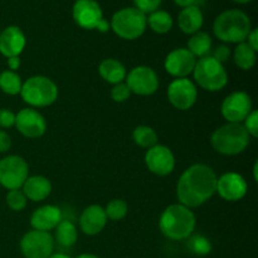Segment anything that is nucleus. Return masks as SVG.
<instances>
[{"mask_svg":"<svg viewBox=\"0 0 258 258\" xmlns=\"http://www.w3.org/2000/svg\"><path fill=\"white\" fill-rule=\"evenodd\" d=\"M125 83L131 93L138 96H151L159 90L160 80L158 73L149 66H138L126 75Z\"/></svg>","mask_w":258,"mask_h":258,"instance_id":"10","label":"nucleus"},{"mask_svg":"<svg viewBox=\"0 0 258 258\" xmlns=\"http://www.w3.org/2000/svg\"><path fill=\"white\" fill-rule=\"evenodd\" d=\"M211 57H213L214 59L218 60L219 63L224 64L226 62H228L232 57V49L229 48L228 44H221L217 45L214 49H212L211 52Z\"/></svg>","mask_w":258,"mask_h":258,"instance_id":"36","label":"nucleus"},{"mask_svg":"<svg viewBox=\"0 0 258 258\" xmlns=\"http://www.w3.org/2000/svg\"><path fill=\"white\" fill-rule=\"evenodd\" d=\"M161 3H163V0H134V5H135L136 9H139L145 15L159 10Z\"/></svg>","mask_w":258,"mask_h":258,"instance_id":"34","label":"nucleus"},{"mask_svg":"<svg viewBox=\"0 0 258 258\" xmlns=\"http://www.w3.org/2000/svg\"><path fill=\"white\" fill-rule=\"evenodd\" d=\"M110 29H111L110 22H108L107 19H105V18H103V19L100 22V24L97 25V29H96V30H98V32H101V33H106V32H108Z\"/></svg>","mask_w":258,"mask_h":258,"instance_id":"41","label":"nucleus"},{"mask_svg":"<svg viewBox=\"0 0 258 258\" xmlns=\"http://www.w3.org/2000/svg\"><path fill=\"white\" fill-rule=\"evenodd\" d=\"M72 17L82 29L95 30L103 19L101 5L96 0H76L72 8Z\"/></svg>","mask_w":258,"mask_h":258,"instance_id":"16","label":"nucleus"},{"mask_svg":"<svg viewBox=\"0 0 258 258\" xmlns=\"http://www.w3.org/2000/svg\"><path fill=\"white\" fill-rule=\"evenodd\" d=\"M166 95L174 108L188 111L198 100V87L189 78H175L169 83Z\"/></svg>","mask_w":258,"mask_h":258,"instance_id":"11","label":"nucleus"},{"mask_svg":"<svg viewBox=\"0 0 258 258\" xmlns=\"http://www.w3.org/2000/svg\"><path fill=\"white\" fill-rule=\"evenodd\" d=\"M188 247L194 254L198 256H207L212 252V243L207 237L202 234H196L188 238Z\"/></svg>","mask_w":258,"mask_h":258,"instance_id":"31","label":"nucleus"},{"mask_svg":"<svg viewBox=\"0 0 258 258\" xmlns=\"http://www.w3.org/2000/svg\"><path fill=\"white\" fill-rule=\"evenodd\" d=\"M197 226L194 212L180 203L166 207L159 218L160 232L171 241H185L193 236Z\"/></svg>","mask_w":258,"mask_h":258,"instance_id":"2","label":"nucleus"},{"mask_svg":"<svg viewBox=\"0 0 258 258\" xmlns=\"http://www.w3.org/2000/svg\"><path fill=\"white\" fill-rule=\"evenodd\" d=\"M54 242H57L63 248H70L75 246L78 239L77 227L68 219H62L54 228Z\"/></svg>","mask_w":258,"mask_h":258,"instance_id":"25","label":"nucleus"},{"mask_svg":"<svg viewBox=\"0 0 258 258\" xmlns=\"http://www.w3.org/2000/svg\"><path fill=\"white\" fill-rule=\"evenodd\" d=\"M251 136L242 123L227 122L216 128L211 136V145L221 155H239L248 148Z\"/></svg>","mask_w":258,"mask_h":258,"instance_id":"4","label":"nucleus"},{"mask_svg":"<svg viewBox=\"0 0 258 258\" xmlns=\"http://www.w3.org/2000/svg\"><path fill=\"white\" fill-rule=\"evenodd\" d=\"M49 258H72L66 253H53Z\"/></svg>","mask_w":258,"mask_h":258,"instance_id":"45","label":"nucleus"},{"mask_svg":"<svg viewBox=\"0 0 258 258\" xmlns=\"http://www.w3.org/2000/svg\"><path fill=\"white\" fill-rule=\"evenodd\" d=\"M98 73L101 78L110 85H117V83L125 82L127 70L125 66L116 58H107L103 59L98 66Z\"/></svg>","mask_w":258,"mask_h":258,"instance_id":"23","label":"nucleus"},{"mask_svg":"<svg viewBox=\"0 0 258 258\" xmlns=\"http://www.w3.org/2000/svg\"><path fill=\"white\" fill-rule=\"evenodd\" d=\"M145 164L150 173L158 176H166L170 175L175 169V156L170 148L156 144L146 150Z\"/></svg>","mask_w":258,"mask_h":258,"instance_id":"15","label":"nucleus"},{"mask_svg":"<svg viewBox=\"0 0 258 258\" xmlns=\"http://www.w3.org/2000/svg\"><path fill=\"white\" fill-rule=\"evenodd\" d=\"M234 64L242 71H249L256 66L257 52L252 49L247 42L238 43L233 50H232Z\"/></svg>","mask_w":258,"mask_h":258,"instance_id":"26","label":"nucleus"},{"mask_svg":"<svg viewBox=\"0 0 258 258\" xmlns=\"http://www.w3.org/2000/svg\"><path fill=\"white\" fill-rule=\"evenodd\" d=\"M149 28L158 34H166L174 25V19L165 10H155L146 17Z\"/></svg>","mask_w":258,"mask_h":258,"instance_id":"27","label":"nucleus"},{"mask_svg":"<svg viewBox=\"0 0 258 258\" xmlns=\"http://www.w3.org/2000/svg\"><path fill=\"white\" fill-rule=\"evenodd\" d=\"M252 23L248 15L239 9H228L222 12L213 23V33L224 44L246 42Z\"/></svg>","mask_w":258,"mask_h":258,"instance_id":"3","label":"nucleus"},{"mask_svg":"<svg viewBox=\"0 0 258 258\" xmlns=\"http://www.w3.org/2000/svg\"><path fill=\"white\" fill-rule=\"evenodd\" d=\"M197 60L186 48H175L168 53L164 67L174 78H188L193 73Z\"/></svg>","mask_w":258,"mask_h":258,"instance_id":"17","label":"nucleus"},{"mask_svg":"<svg viewBox=\"0 0 258 258\" xmlns=\"http://www.w3.org/2000/svg\"><path fill=\"white\" fill-rule=\"evenodd\" d=\"M253 110L252 98L244 91H236L227 96L221 105V113L227 122L242 123Z\"/></svg>","mask_w":258,"mask_h":258,"instance_id":"12","label":"nucleus"},{"mask_svg":"<svg viewBox=\"0 0 258 258\" xmlns=\"http://www.w3.org/2000/svg\"><path fill=\"white\" fill-rule=\"evenodd\" d=\"M62 219L63 214L59 207L45 204L33 212L30 216V226L37 231L49 232L53 231Z\"/></svg>","mask_w":258,"mask_h":258,"instance_id":"20","label":"nucleus"},{"mask_svg":"<svg viewBox=\"0 0 258 258\" xmlns=\"http://www.w3.org/2000/svg\"><path fill=\"white\" fill-rule=\"evenodd\" d=\"M193 82L208 92H218L228 85V72L224 64L211 55L199 58L193 71Z\"/></svg>","mask_w":258,"mask_h":258,"instance_id":"6","label":"nucleus"},{"mask_svg":"<svg viewBox=\"0 0 258 258\" xmlns=\"http://www.w3.org/2000/svg\"><path fill=\"white\" fill-rule=\"evenodd\" d=\"M144 13L135 7L122 8L112 15L110 27L118 38L125 40H135L145 33L148 22Z\"/></svg>","mask_w":258,"mask_h":258,"instance_id":"7","label":"nucleus"},{"mask_svg":"<svg viewBox=\"0 0 258 258\" xmlns=\"http://www.w3.org/2000/svg\"><path fill=\"white\" fill-rule=\"evenodd\" d=\"M253 179L254 181H258V163L256 161L253 165Z\"/></svg>","mask_w":258,"mask_h":258,"instance_id":"44","label":"nucleus"},{"mask_svg":"<svg viewBox=\"0 0 258 258\" xmlns=\"http://www.w3.org/2000/svg\"><path fill=\"white\" fill-rule=\"evenodd\" d=\"M247 44L252 48L253 50H258V29L257 28H252V30L249 32L248 37L246 39Z\"/></svg>","mask_w":258,"mask_h":258,"instance_id":"39","label":"nucleus"},{"mask_svg":"<svg viewBox=\"0 0 258 258\" xmlns=\"http://www.w3.org/2000/svg\"><path fill=\"white\" fill-rule=\"evenodd\" d=\"M12 148V138L4 130H0V154H4Z\"/></svg>","mask_w":258,"mask_h":258,"instance_id":"38","label":"nucleus"},{"mask_svg":"<svg viewBox=\"0 0 258 258\" xmlns=\"http://www.w3.org/2000/svg\"><path fill=\"white\" fill-rule=\"evenodd\" d=\"M29 176V165L19 155H8L0 160V185L8 190L22 189Z\"/></svg>","mask_w":258,"mask_h":258,"instance_id":"8","label":"nucleus"},{"mask_svg":"<svg viewBox=\"0 0 258 258\" xmlns=\"http://www.w3.org/2000/svg\"><path fill=\"white\" fill-rule=\"evenodd\" d=\"M20 97L33 108L48 107L58 100L59 90L57 83L47 76L37 75L23 82Z\"/></svg>","mask_w":258,"mask_h":258,"instance_id":"5","label":"nucleus"},{"mask_svg":"<svg viewBox=\"0 0 258 258\" xmlns=\"http://www.w3.org/2000/svg\"><path fill=\"white\" fill-rule=\"evenodd\" d=\"M158 134L148 125L136 126L133 131V140L136 145L144 149H150L158 144Z\"/></svg>","mask_w":258,"mask_h":258,"instance_id":"28","label":"nucleus"},{"mask_svg":"<svg viewBox=\"0 0 258 258\" xmlns=\"http://www.w3.org/2000/svg\"><path fill=\"white\" fill-rule=\"evenodd\" d=\"M204 15L198 5L184 8L178 15V27L184 34H194L203 27Z\"/></svg>","mask_w":258,"mask_h":258,"instance_id":"22","label":"nucleus"},{"mask_svg":"<svg viewBox=\"0 0 258 258\" xmlns=\"http://www.w3.org/2000/svg\"><path fill=\"white\" fill-rule=\"evenodd\" d=\"M15 123V113L9 108H0V130L13 127Z\"/></svg>","mask_w":258,"mask_h":258,"instance_id":"37","label":"nucleus"},{"mask_svg":"<svg viewBox=\"0 0 258 258\" xmlns=\"http://www.w3.org/2000/svg\"><path fill=\"white\" fill-rule=\"evenodd\" d=\"M7 64L9 71L17 72V71L19 70L20 64H22V60H20V57H10L7 58Z\"/></svg>","mask_w":258,"mask_h":258,"instance_id":"40","label":"nucleus"},{"mask_svg":"<svg viewBox=\"0 0 258 258\" xmlns=\"http://www.w3.org/2000/svg\"><path fill=\"white\" fill-rule=\"evenodd\" d=\"M14 126L27 139H39L47 131V121L44 116L33 107L22 108L15 113Z\"/></svg>","mask_w":258,"mask_h":258,"instance_id":"13","label":"nucleus"},{"mask_svg":"<svg viewBox=\"0 0 258 258\" xmlns=\"http://www.w3.org/2000/svg\"><path fill=\"white\" fill-rule=\"evenodd\" d=\"M242 125L244 126V128L247 130V133L249 134V136L253 139H256L258 136V112L257 110H252L251 113L244 118V121L242 122Z\"/></svg>","mask_w":258,"mask_h":258,"instance_id":"35","label":"nucleus"},{"mask_svg":"<svg viewBox=\"0 0 258 258\" xmlns=\"http://www.w3.org/2000/svg\"><path fill=\"white\" fill-rule=\"evenodd\" d=\"M248 191V184L246 179L238 173L228 171L222 174L217 180L216 193L221 197L223 201L229 203H236L242 201Z\"/></svg>","mask_w":258,"mask_h":258,"instance_id":"14","label":"nucleus"},{"mask_svg":"<svg viewBox=\"0 0 258 258\" xmlns=\"http://www.w3.org/2000/svg\"><path fill=\"white\" fill-rule=\"evenodd\" d=\"M22 191L28 201L42 202L45 201L52 193V183L43 175L28 176L25 183L23 184Z\"/></svg>","mask_w":258,"mask_h":258,"instance_id":"21","label":"nucleus"},{"mask_svg":"<svg viewBox=\"0 0 258 258\" xmlns=\"http://www.w3.org/2000/svg\"><path fill=\"white\" fill-rule=\"evenodd\" d=\"M105 213L107 219L113 222L121 221V219L125 218L127 216L128 212V206L125 201L122 199H112L107 203V206L105 207Z\"/></svg>","mask_w":258,"mask_h":258,"instance_id":"30","label":"nucleus"},{"mask_svg":"<svg viewBox=\"0 0 258 258\" xmlns=\"http://www.w3.org/2000/svg\"><path fill=\"white\" fill-rule=\"evenodd\" d=\"M174 3H175L178 7H180L181 9L191 7V5H197V0H174Z\"/></svg>","mask_w":258,"mask_h":258,"instance_id":"42","label":"nucleus"},{"mask_svg":"<svg viewBox=\"0 0 258 258\" xmlns=\"http://www.w3.org/2000/svg\"><path fill=\"white\" fill-rule=\"evenodd\" d=\"M76 258H100V257H98L97 254H93V253H82Z\"/></svg>","mask_w":258,"mask_h":258,"instance_id":"43","label":"nucleus"},{"mask_svg":"<svg viewBox=\"0 0 258 258\" xmlns=\"http://www.w3.org/2000/svg\"><path fill=\"white\" fill-rule=\"evenodd\" d=\"M216 171L207 164H193L181 173L176 183V198L188 208H198L211 201L217 189Z\"/></svg>","mask_w":258,"mask_h":258,"instance_id":"1","label":"nucleus"},{"mask_svg":"<svg viewBox=\"0 0 258 258\" xmlns=\"http://www.w3.org/2000/svg\"><path fill=\"white\" fill-rule=\"evenodd\" d=\"M25 45L27 37L17 25H9L0 32V53L5 58L20 57Z\"/></svg>","mask_w":258,"mask_h":258,"instance_id":"18","label":"nucleus"},{"mask_svg":"<svg viewBox=\"0 0 258 258\" xmlns=\"http://www.w3.org/2000/svg\"><path fill=\"white\" fill-rule=\"evenodd\" d=\"M7 206L14 212H22L27 207V197L22 191V189L9 190L7 194Z\"/></svg>","mask_w":258,"mask_h":258,"instance_id":"32","label":"nucleus"},{"mask_svg":"<svg viewBox=\"0 0 258 258\" xmlns=\"http://www.w3.org/2000/svg\"><path fill=\"white\" fill-rule=\"evenodd\" d=\"M0 32H2V30H0Z\"/></svg>","mask_w":258,"mask_h":258,"instance_id":"47","label":"nucleus"},{"mask_svg":"<svg viewBox=\"0 0 258 258\" xmlns=\"http://www.w3.org/2000/svg\"><path fill=\"white\" fill-rule=\"evenodd\" d=\"M130 96H131V91L125 82L113 85L112 88H111V98L117 103L126 102V101L130 98Z\"/></svg>","mask_w":258,"mask_h":258,"instance_id":"33","label":"nucleus"},{"mask_svg":"<svg viewBox=\"0 0 258 258\" xmlns=\"http://www.w3.org/2000/svg\"><path fill=\"white\" fill-rule=\"evenodd\" d=\"M54 238L50 232H27L20 239V252L24 258H49L54 253Z\"/></svg>","mask_w":258,"mask_h":258,"instance_id":"9","label":"nucleus"},{"mask_svg":"<svg viewBox=\"0 0 258 258\" xmlns=\"http://www.w3.org/2000/svg\"><path fill=\"white\" fill-rule=\"evenodd\" d=\"M186 49L197 58H203L207 55H211L212 49H213V40H212L211 35L207 32H199L194 33L190 35L188 40V47Z\"/></svg>","mask_w":258,"mask_h":258,"instance_id":"24","label":"nucleus"},{"mask_svg":"<svg viewBox=\"0 0 258 258\" xmlns=\"http://www.w3.org/2000/svg\"><path fill=\"white\" fill-rule=\"evenodd\" d=\"M23 81L17 72L5 70L0 73V90L8 96H17L22 91Z\"/></svg>","mask_w":258,"mask_h":258,"instance_id":"29","label":"nucleus"},{"mask_svg":"<svg viewBox=\"0 0 258 258\" xmlns=\"http://www.w3.org/2000/svg\"><path fill=\"white\" fill-rule=\"evenodd\" d=\"M107 224L105 209L98 204L86 207L80 216V228L87 236H96L105 229Z\"/></svg>","mask_w":258,"mask_h":258,"instance_id":"19","label":"nucleus"},{"mask_svg":"<svg viewBox=\"0 0 258 258\" xmlns=\"http://www.w3.org/2000/svg\"><path fill=\"white\" fill-rule=\"evenodd\" d=\"M234 3H238V4H248L252 0H233Z\"/></svg>","mask_w":258,"mask_h":258,"instance_id":"46","label":"nucleus"}]
</instances>
